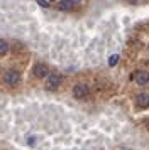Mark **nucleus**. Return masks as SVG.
Segmentation results:
<instances>
[{
    "label": "nucleus",
    "instance_id": "1",
    "mask_svg": "<svg viewBox=\"0 0 149 150\" xmlns=\"http://www.w3.org/2000/svg\"><path fill=\"white\" fill-rule=\"evenodd\" d=\"M20 81V73L19 71H15V69H9L4 73V83L9 84V86H15V84H19Z\"/></svg>",
    "mask_w": 149,
    "mask_h": 150
},
{
    "label": "nucleus",
    "instance_id": "2",
    "mask_svg": "<svg viewBox=\"0 0 149 150\" xmlns=\"http://www.w3.org/2000/svg\"><path fill=\"white\" fill-rule=\"evenodd\" d=\"M88 95H90V88H88V84H85V83H78V84H74V88H73V96L74 98L81 100V98H87Z\"/></svg>",
    "mask_w": 149,
    "mask_h": 150
},
{
    "label": "nucleus",
    "instance_id": "3",
    "mask_svg": "<svg viewBox=\"0 0 149 150\" xmlns=\"http://www.w3.org/2000/svg\"><path fill=\"white\" fill-rule=\"evenodd\" d=\"M32 73L36 78H47L49 76V68H47L44 62H37L32 68Z\"/></svg>",
    "mask_w": 149,
    "mask_h": 150
},
{
    "label": "nucleus",
    "instance_id": "4",
    "mask_svg": "<svg viewBox=\"0 0 149 150\" xmlns=\"http://www.w3.org/2000/svg\"><path fill=\"white\" fill-rule=\"evenodd\" d=\"M61 84V76L59 74H49L46 78V88L47 89H58Z\"/></svg>",
    "mask_w": 149,
    "mask_h": 150
},
{
    "label": "nucleus",
    "instance_id": "5",
    "mask_svg": "<svg viewBox=\"0 0 149 150\" xmlns=\"http://www.w3.org/2000/svg\"><path fill=\"white\" fill-rule=\"evenodd\" d=\"M132 79H134L137 84H146V83H149V73L148 71H135L134 76H130Z\"/></svg>",
    "mask_w": 149,
    "mask_h": 150
},
{
    "label": "nucleus",
    "instance_id": "6",
    "mask_svg": "<svg viewBox=\"0 0 149 150\" xmlns=\"http://www.w3.org/2000/svg\"><path fill=\"white\" fill-rule=\"evenodd\" d=\"M135 103L139 108H149V93H139L135 96Z\"/></svg>",
    "mask_w": 149,
    "mask_h": 150
},
{
    "label": "nucleus",
    "instance_id": "7",
    "mask_svg": "<svg viewBox=\"0 0 149 150\" xmlns=\"http://www.w3.org/2000/svg\"><path fill=\"white\" fill-rule=\"evenodd\" d=\"M71 7H73V4H71L69 0H61L59 4H58V8H59V10H69Z\"/></svg>",
    "mask_w": 149,
    "mask_h": 150
},
{
    "label": "nucleus",
    "instance_id": "8",
    "mask_svg": "<svg viewBox=\"0 0 149 150\" xmlns=\"http://www.w3.org/2000/svg\"><path fill=\"white\" fill-rule=\"evenodd\" d=\"M9 52V44L4 39H0V56H5Z\"/></svg>",
    "mask_w": 149,
    "mask_h": 150
},
{
    "label": "nucleus",
    "instance_id": "9",
    "mask_svg": "<svg viewBox=\"0 0 149 150\" xmlns=\"http://www.w3.org/2000/svg\"><path fill=\"white\" fill-rule=\"evenodd\" d=\"M117 62H119V56H117V54L110 56V59H108V64H110V66H115Z\"/></svg>",
    "mask_w": 149,
    "mask_h": 150
},
{
    "label": "nucleus",
    "instance_id": "10",
    "mask_svg": "<svg viewBox=\"0 0 149 150\" xmlns=\"http://www.w3.org/2000/svg\"><path fill=\"white\" fill-rule=\"evenodd\" d=\"M36 2H37V4H39L41 7H49V4H47L46 0H36Z\"/></svg>",
    "mask_w": 149,
    "mask_h": 150
},
{
    "label": "nucleus",
    "instance_id": "11",
    "mask_svg": "<svg viewBox=\"0 0 149 150\" xmlns=\"http://www.w3.org/2000/svg\"><path fill=\"white\" fill-rule=\"evenodd\" d=\"M69 2H71V4L74 5V4H78V2H81V0H69Z\"/></svg>",
    "mask_w": 149,
    "mask_h": 150
},
{
    "label": "nucleus",
    "instance_id": "12",
    "mask_svg": "<svg viewBox=\"0 0 149 150\" xmlns=\"http://www.w3.org/2000/svg\"><path fill=\"white\" fill-rule=\"evenodd\" d=\"M148 128H149V122H148Z\"/></svg>",
    "mask_w": 149,
    "mask_h": 150
}]
</instances>
